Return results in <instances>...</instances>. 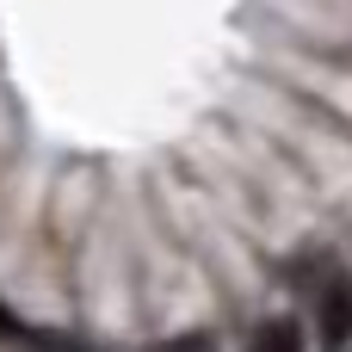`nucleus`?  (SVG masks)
I'll list each match as a JSON object with an SVG mask.
<instances>
[{"label": "nucleus", "mask_w": 352, "mask_h": 352, "mask_svg": "<svg viewBox=\"0 0 352 352\" xmlns=\"http://www.w3.org/2000/svg\"><path fill=\"white\" fill-rule=\"evenodd\" d=\"M316 322H322V346L328 352H346L352 346V278L346 272H328V278H322Z\"/></svg>", "instance_id": "nucleus-1"}, {"label": "nucleus", "mask_w": 352, "mask_h": 352, "mask_svg": "<svg viewBox=\"0 0 352 352\" xmlns=\"http://www.w3.org/2000/svg\"><path fill=\"white\" fill-rule=\"evenodd\" d=\"M248 352H303V328L291 316H272V322H260L248 334Z\"/></svg>", "instance_id": "nucleus-2"}]
</instances>
